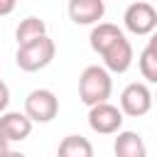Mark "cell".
Segmentation results:
<instances>
[{
  "label": "cell",
  "instance_id": "ba28073f",
  "mask_svg": "<svg viewBox=\"0 0 157 157\" xmlns=\"http://www.w3.org/2000/svg\"><path fill=\"white\" fill-rule=\"evenodd\" d=\"M32 120L25 113H15V110H2L0 113V135L7 142H22L29 137L32 132Z\"/></svg>",
  "mask_w": 157,
  "mask_h": 157
},
{
  "label": "cell",
  "instance_id": "277c9868",
  "mask_svg": "<svg viewBox=\"0 0 157 157\" xmlns=\"http://www.w3.org/2000/svg\"><path fill=\"white\" fill-rule=\"evenodd\" d=\"M123 22H125V29L135 37H147L155 32L157 27V10L145 2V0H137L132 5H128L125 15H123Z\"/></svg>",
  "mask_w": 157,
  "mask_h": 157
},
{
  "label": "cell",
  "instance_id": "7c38bea8",
  "mask_svg": "<svg viewBox=\"0 0 157 157\" xmlns=\"http://www.w3.org/2000/svg\"><path fill=\"white\" fill-rule=\"evenodd\" d=\"M44 34H47V25H44V20L34 17V15L25 17V20L17 25V29H15L17 47H25V44H29V42H34V39H39V37H44Z\"/></svg>",
  "mask_w": 157,
  "mask_h": 157
},
{
  "label": "cell",
  "instance_id": "9c48e42d",
  "mask_svg": "<svg viewBox=\"0 0 157 157\" xmlns=\"http://www.w3.org/2000/svg\"><path fill=\"white\" fill-rule=\"evenodd\" d=\"M66 12L74 25H96L105 15V0H69Z\"/></svg>",
  "mask_w": 157,
  "mask_h": 157
},
{
  "label": "cell",
  "instance_id": "5b68a950",
  "mask_svg": "<svg viewBox=\"0 0 157 157\" xmlns=\"http://www.w3.org/2000/svg\"><path fill=\"white\" fill-rule=\"evenodd\" d=\"M88 128L98 135H115L123 128V113L118 105L103 101L96 105H88Z\"/></svg>",
  "mask_w": 157,
  "mask_h": 157
},
{
  "label": "cell",
  "instance_id": "8992f818",
  "mask_svg": "<svg viewBox=\"0 0 157 157\" xmlns=\"http://www.w3.org/2000/svg\"><path fill=\"white\" fill-rule=\"evenodd\" d=\"M152 108V91L147 88V83H128L120 93V113L130 115V118H140L145 113H150Z\"/></svg>",
  "mask_w": 157,
  "mask_h": 157
},
{
  "label": "cell",
  "instance_id": "52a82bcc",
  "mask_svg": "<svg viewBox=\"0 0 157 157\" xmlns=\"http://www.w3.org/2000/svg\"><path fill=\"white\" fill-rule=\"evenodd\" d=\"M101 59H103V66L110 71V74H125L128 69H130V64H132V44L125 39V34L120 37V39H115L103 54H101Z\"/></svg>",
  "mask_w": 157,
  "mask_h": 157
},
{
  "label": "cell",
  "instance_id": "5bb4252c",
  "mask_svg": "<svg viewBox=\"0 0 157 157\" xmlns=\"http://www.w3.org/2000/svg\"><path fill=\"white\" fill-rule=\"evenodd\" d=\"M137 66L147 83H157V39L147 42V47L142 49V54L137 59Z\"/></svg>",
  "mask_w": 157,
  "mask_h": 157
},
{
  "label": "cell",
  "instance_id": "6da1fadb",
  "mask_svg": "<svg viewBox=\"0 0 157 157\" xmlns=\"http://www.w3.org/2000/svg\"><path fill=\"white\" fill-rule=\"evenodd\" d=\"M113 93V78H110V71L105 66H86L78 76V98L86 103V105H96V103H103L108 101Z\"/></svg>",
  "mask_w": 157,
  "mask_h": 157
},
{
  "label": "cell",
  "instance_id": "ac0fdd59",
  "mask_svg": "<svg viewBox=\"0 0 157 157\" xmlns=\"http://www.w3.org/2000/svg\"><path fill=\"white\" fill-rule=\"evenodd\" d=\"M5 157H27V155H25V152H17V150H7Z\"/></svg>",
  "mask_w": 157,
  "mask_h": 157
},
{
  "label": "cell",
  "instance_id": "e0dca14e",
  "mask_svg": "<svg viewBox=\"0 0 157 157\" xmlns=\"http://www.w3.org/2000/svg\"><path fill=\"white\" fill-rule=\"evenodd\" d=\"M7 150H10V142L0 135V157H5V155H7Z\"/></svg>",
  "mask_w": 157,
  "mask_h": 157
},
{
  "label": "cell",
  "instance_id": "8fae6325",
  "mask_svg": "<svg viewBox=\"0 0 157 157\" xmlns=\"http://www.w3.org/2000/svg\"><path fill=\"white\" fill-rule=\"evenodd\" d=\"M123 37V29L118 27V25H113V22H96L93 25V29H91V34H88V44H91V49L101 56L115 39H120Z\"/></svg>",
  "mask_w": 157,
  "mask_h": 157
},
{
  "label": "cell",
  "instance_id": "4fadbf2b",
  "mask_svg": "<svg viewBox=\"0 0 157 157\" xmlns=\"http://www.w3.org/2000/svg\"><path fill=\"white\" fill-rule=\"evenodd\" d=\"M56 157H93V145L83 135H66L56 147Z\"/></svg>",
  "mask_w": 157,
  "mask_h": 157
},
{
  "label": "cell",
  "instance_id": "7a4b0ae2",
  "mask_svg": "<svg viewBox=\"0 0 157 157\" xmlns=\"http://www.w3.org/2000/svg\"><path fill=\"white\" fill-rule=\"evenodd\" d=\"M54 54H56V44H54V39H49L44 34L39 39L25 44V47H17L15 61H17V66L22 71H39V69L52 64Z\"/></svg>",
  "mask_w": 157,
  "mask_h": 157
},
{
  "label": "cell",
  "instance_id": "2e32d148",
  "mask_svg": "<svg viewBox=\"0 0 157 157\" xmlns=\"http://www.w3.org/2000/svg\"><path fill=\"white\" fill-rule=\"evenodd\" d=\"M15 5H17V0H0V17L10 15L15 10Z\"/></svg>",
  "mask_w": 157,
  "mask_h": 157
},
{
  "label": "cell",
  "instance_id": "30bf717a",
  "mask_svg": "<svg viewBox=\"0 0 157 157\" xmlns=\"http://www.w3.org/2000/svg\"><path fill=\"white\" fill-rule=\"evenodd\" d=\"M115 157H147L145 140L132 130H118V137L113 142Z\"/></svg>",
  "mask_w": 157,
  "mask_h": 157
},
{
  "label": "cell",
  "instance_id": "3957f363",
  "mask_svg": "<svg viewBox=\"0 0 157 157\" xmlns=\"http://www.w3.org/2000/svg\"><path fill=\"white\" fill-rule=\"evenodd\" d=\"M59 113V98L49 88H34L25 98V115L32 123H52Z\"/></svg>",
  "mask_w": 157,
  "mask_h": 157
},
{
  "label": "cell",
  "instance_id": "9a60e30c",
  "mask_svg": "<svg viewBox=\"0 0 157 157\" xmlns=\"http://www.w3.org/2000/svg\"><path fill=\"white\" fill-rule=\"evenodd\" d=\"M7 103H10V88H7V83L0 78V113L7 110Z\"/></svg>",
  "mask_w": 157,
  "mask_h": 157
}]
</instances>
